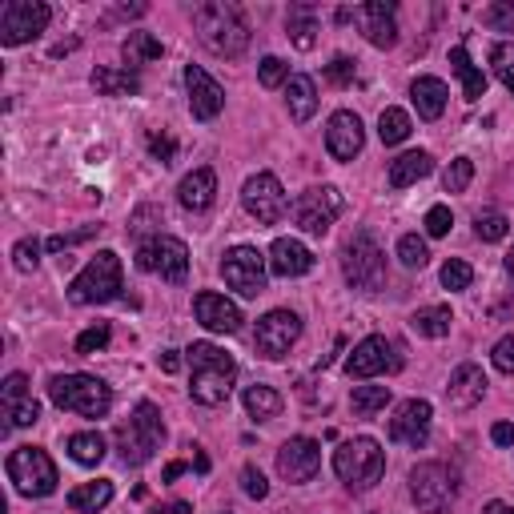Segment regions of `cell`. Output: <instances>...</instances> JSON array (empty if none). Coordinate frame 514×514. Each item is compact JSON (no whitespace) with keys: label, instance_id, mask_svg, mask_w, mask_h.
<instances>
[{"label":"cell","instance_id":"cell-1","mask_svg":"<svg viewBox=\"0 0 514 514\" xmlns=\"http://www.w3.org/2000/svg\"><path fill=\"white\" fill-rule=\"evenodd\" d=\"M185 362H189V398L197 406H221L237 382V362L213 342H193L185 350Z\"/></svg>","mask_w":514,"mask_h":514},{"label":"cell","instance_id":"cell-2","mask_svg":"<svg viewBox=\"0 0 514 514\" xmlns=\"http://www.w3.org/2000/svg\"><path fill=\"white\" fill-rule=\"evenodd\" d=\"M193 29L201 33L205 49L225 57V61H237L249 49V25H245L241 9L229 5V0H205V5H197L193 9Z\"/></svg>","mask_w":514,"mask_h":514},{"label":"cell","instance_id":"cell-3","mask_svg":"<svg viewBox=\"0 0 514 514\" xmlns=\"http://www.w3.org/2000/svg\"><path fill=\"white\" fill-rule=\"evenodd\" d=\"M117 450H121V462L125 466H145L157 450H161V438H165V422H161V410L153 402H137L133 418L117 426Z\"/></svg>","mask_w":514,"mask_h":514},{"label":"cell","instance_id":"cell-4","mask_svg":"<svg viewBox=\"0 0 514 514\" xmlns=\"http://www.w3.org/2000/svg\"><path fill=\"white\" fill-rule=\"evenodd\" d=\"M49 398L61 410H73L81 418H105L113 410V390L93 374H57L49 382Z\"/></svg>","mask_w":514,"mask_h":514},{"label":"cell","instance_id":"cell-5","mask_svg":"<svg viewBox=\"0 0 514 514\" xmlns=\"http://www.w3.org/2000/svg\"><path fill=\"white\" fill-rule=\"evenodd\" d=\"M121 290H125L121 257L113 249H101L93 262L69 282V302H77V306H105V302H117Z\"/></svg>","mask_w":514,"mask_h":514},{"label":"cell","instance_id":"cell-6","mask_svg":"<svg viewBox=\"0 0 514 514\" xmlns=\"http://www.w3.org/2000/svg\"><path fill=\"white\" fill-rule=\"evenodd\" d=\"M342 274L354 290H366V294L386 286V253H382V245L374 241L370 229H358L342 245Z\"/></svg>","mask_w":514,"mask_h":514},{"label":"cell","instance_id":"cell-7","mask_svg":"<svg viewBox=\"0 0 514 514\" xmlns=\"http://www.w3.org/2000/svg\"><path fill=\"white\" fill-rule=\"evenodd\" d=\"M386 470V454L374 438H350L334 450V474L350 490H370Z\"/></svg>","mask_w":514,"mask_h":514},{"label":"cell","instance_id":"cell-8","mask_svg":"<svg viewBox=\"0 0 514 514\" xmlns=\"http://www.w3.org/2000/svg\"><path fill=\"white\" fill-rule=\"evenodd\" d=\"M5 470H9V482L21 490V494H29V498H45V494H53L57 490V466H53V458H49V450H41V446H17L13 454H9V462H5Z\"/></svg>","mask_w":514,"mask_h":514},{"label":"cell","instance_id":"cell-9","mask_svg":"<svg viewBox=\"0 0 514 514\" xmlns=\"http://www.w3.org/2000/svg\"><path fill=\"white\" fill-rule=\"evenodd\" d=\"M137 270L157 274V278L169 282V286H181V282L189 278V245H185L181 237L157 233L153 241H141V249H137Z\"/></svg>","mask_w":514,"mask_h":514},{"label":"cell","instance_id":"cell-10","mask_svg":"<svg viewBox=\"0 0 514 514\" xmlns=\"http://www.w3.org/2000/svg\"><path fill=\"white\" fill-rule=\"evenodd\" d=\"M410 498L418 502L422 514H446L450 502L458 498V478L442 462H418L410 470Z\"/></svg>","mask_w":514,"mask_h":514},{"label":"cell","instance_id":"cell-11","mask_svg":"<svg viewBox=\"0 0 514 514\" xmlns=\"http://www.w3.org/2000/svg\"><path fill=\"white\" fill-rule=\"evenodd\" d=\"M266 274H270V262L253 245H233L221 257V278L241 298H257V294H262L266 290Z\"/></svg>","mask_w":514,"mask_h":514},{"label":"cell","instance_id":"cell-12","mask_svg":"<svg viewBox=\"0 0 514 514\" xmlns=\"http://www.w3.org/2000/svg\"><path fill=\"white\" fill-rule=\"evenodd\" d=\"M53 21V9L41 5V0H9L5 9H0V45H25L33 37H41Z\"/></svg>","mask_w":514,"mask_h":514},{"label":"cell","instance_id":"cell-13","mask_svg":"<svg viewBox=\"0 0 514 514\" xmlns=\"http://www.w3.org/2000/svg\"><path fill=\"white\" fill-rule=\"evenodd\" d=\"M342 205H346V201H342V193H338L334 185H314V189H306V193L294 201V221H298L302 233L322 237V233H330V225L338 221Z\"/></svg>","mask_w":514,"mask_h":514},{"label":"cell","instance_id":"cell-14","mask_svg":"<svg viewBox=\"0 0 514 514\" xmlns=\"http://www.w3.org/2000/svg\"><path fill=\"white\" fill-rule=\"evenodd\" d=\"M241 205H245V213H249L253 221H262V225H278V221L286 217V209H290L286 189H282V181H278L274 173L249 177L245 189H241Z\"/></svg>","mask_w":514,"mask_h":514},{"label":"cell","instance_id":"cell-15","mask_svg":"<svg viewBox=\"0 0 514 514\" xmlns=\"http://www.w3.org/2000/svg\"><path fill=\"white\" fill-rule=\"evenodd\" d=\"M402 370V350L390 342V338H382V334H370V338H362L358 346H354V354L346 358V374L350 378H374V374H398Z\"/></svg>","mask_w":514,"mask_h":514},{"label":"cell","instance_id":"cell-16","mask_svg":"<svg viewBox=\"0 0 514 514\" xmlns=\"http://www.w3.org/2000/svg\"><path fill=\"white\" fill-rule=\"evenodd\" d=\"M302 338V318L294 310H270L262 322H257V334H253V346L262 358L278 362L290 354V346Z\"/></svg>","mask_w":514,"mask_h":514},{"label":"cell","instance_id":"cell-17","mask_svg":"<svg viewBox=\"0 0 514 514\" xmlns=\"http://www.w3.org/2000/svg\"><path fill=\"white\" fill-rule=\"evenodd\" d=\"M430 418H434L430 402L410 398V402H402L398 414L390 418V438L402 442V446H410V450H422V446L430 442Z\"/></svg>","mask_w":514,"mask_h":514},{"label":"cell","instance_id":"cell-18","mask_svg":"<svg viewBox=\"0 0 514 514\" xmlns=\"http://www.w3.org/2000/svg\"><path fill=\"white\" fill-rule=\"evenodd\" d=\"M0 406H5V418H9L5 426H9V430L41 422V402L33 398L25 374H9V378H5V390H0Z\"/></svg>","mask_w":514,"mask_h":514},{"label":"cell","instance_id":"cell-19","mask_svg":"<svg viewBox=\"0 0 514 514\" xmlns=\"http://www.w3.org/2000/svg\"><path fill=\"white\" fill-rule=\"evenodd\" d=\"M362 145H366V129H362L358 113L338 109L330 117V125H326V149H330V157L334 161H354L362 153Z\"/></svg>","mask_w":514,"mask_h":514},{"label":"cell","instance_id":"cell-20","mask_svg":"<svg viewBox=\"0 0 514 514\" xmlns=\"http://www.w3.org/2000/svg\"><path fill=\"white\" fill-rule=\"evenodd\" d=\"M322 466V446L314 438H290L282 450H278V474L286 482H310Z\"/></svg>","mask_w":514,"mask_h":514},{"label":"cell","instance_id":"cell-21","mask_svg":"<svg viewBox=\"0 0 514 514\" xmlns=\"http://www.w3.org/2000/svg\"><path fill=\"white\" fill-rule=\"evenodd\" d=\"M185 89H189V109L197 121H213L225 109V89L201 65H185Z\"/></svg>","mask_w":514,"mask_h":514},{"label":"cell","instance_id":"cell-22","mask_svg":"<svg viewBox=\"0 0 514 514\" xmlns=\"http://www.w3.org/2000/svg\"><path fill=\"white\" fill-rule=\"evenodd\" d=\"M354 21L362 25V33H366V41L374 49H394L398 45V21H394L390 0H370V5H362L354 13Z\"/></svg>","mask_w":514,"mask_h":514},{"label":"cell","instance_id":"cell-23","mask_svg":"<svg viewBox=\"0 0 514 514\" xmlns=\"http://www.w3.org/2000/svg\"><path fill=\"white\" fill-rule=\"evenodd\" d=\"M193 314H197V322H201L209 334H237V330H241V310H237L225 294H213V290L197 294V298H193Z\"/></svg>","mask_w":514,"mask_h":514},{"label":"cell","instance_id":"cell-24","mask_svg":"<svg viewBox=\"0 0 514 514\" xmlns=\"http://www.w3.org/2000/svg\"><path fill=\"white\" fill-rule=\"evenodd\" d=\"M314 270V253L298 237H278L270 245V274L274 278H302Z\"/></svg>","mask_w":514,"mask_h":514},{"label":"cell","instance_id":"cell-25","mask_svg":"<svg viewBox=\"0 0 514 514\" xmlns=\"http://www.w3.org/2000/svg\"><path fill=\"white\" fill-rule=\"evenodd\" d=\"M446 398H450L454 410H474V406L486 398V374H482L474 362H462V366L450 374Z\"/></svg>","mask_w":514,"mask_h":514},{"label":"cell","instance_id":"cell-26","mask_svg":"<svg viewBox=\"0 0 514 514\" xmlns=\"http://www.w3.org/2000/svg\"><path fill=\"white\" fill-rule=\"evenodd\" d=\"M213 193H217V173H213L209 165L193 169V173H189V177L177 185V201H181L189 213L209 209V205H213Z\"/></svg>","mask_w":514,"mask_h":514},{"label":"cell","instance_id":"cell-27","mask_svg":"<svg viewBox=\"0 0 514 514\" xmlns=\"http://www.w3.org/2000/svg\"><path fill=\"white\" fill-rule=\"evenodd\" d=\"M446 97L450 93H446V85L438 77H418L410 85V101H414V109H418L422 121H438L446 113Z\"/></svg>","mask_w":514,"mask_h":514},{"label":"cell","instance_id":"cell-28","mask_svg":"<svg viewBox=\"0 0 514 514\" xmlns=\"http://www.w3.org/2000/svg\"><path fill=\"white\" fill-rule=\"evenodd\" d=\"M286 109H290L294 121H310L318 113V85H314V77L294 73L286 81Z\"/></svg>","mask_w":514,"mask_h":514},{"label":"cell","instance_id":"cell-29","mask_svg":"<svg viewBox=\"0 0 514 514\" xmlns=\"http://www.w3.org/2000/svg\"><path fill=\"white\" fill-rule=\"evenodd\" d=\"M286 33H290V41H294L302 53H310V49L318 45V9H314V5H290V13H286Z\"/></svg>","mask_w":514,"mask_h":514},{"label":"cell","instance_id":"cell-30","mask_svg":"<svg viewBox=\"0 0 514 514\" xmlns=\"http://www.w3.org/2000/svg\"><path fill=\"white\" fill-rule=\"evenodd\" d=\"M89 85H93L101 97H137V93H141V77L129 73V69H93Z\"/></svg>","mask_w":514,"mask_h":514},{"label":"cell","instance_id":"cell-31","mask_svg":"<svg viewBox=\"0 0 514 514\" xmlns=\"http://www.w3.org/2000/svg\"><path fill=\"white\" fill-rule=\"evenodd\" d=\"M430 169H434V157L422 153V149H410V153H402L398 161H390V185H394V189H406V185L430 177Z\"/></svg>","mask_w":514,"mask_h":514},{"label":"cell","instance_id":"cell-32","mask_svg":"<svg viewBox=\"0 0 514 514\" xmlns=\"http://www.w3.org/2000/svg\"><path fill=\"white\" fill-rule=\"evenodd\" d=\"M450 65H454V73H458V81H462V97H466V101L486 97V77H482V69L470 61L466 45H454V49H450Z\"/></svg>","mask_w":514,"mask_h":514},{"label":"cell","instance_id":"cell-33","mask_svg":"<svg viewBox=\"0 0 514 514\" xmlns=\"http://www.w3.org/2000/svg\"><path fill=\"white\" fill-rule=\"evenodd\" d=\"M109 502H113V482H109V478H97V482H85V486L69 490V506H73L77 514H97V510H105Z\"/></svg>","mask_w":514,"mask_h":514},{"label":"cell","instance_id":"cell-34","mask_svg":"<svg viewBox=\"0 0 514 514\" xmlns=\"http://www.w3.org/2000/svg\"><path fill=\"white\" fill-rule=\"evenodd\" d=\"M161 53H165V49H161V41H157L153 33H129L125 45H121V57H125L129 73L141 69V65H149V61H157Z\"/></svg>","mask_w":514,"mask_h":514},{"label":"cell","instance_id":"cell-35","mask_svg":"<svg viewBox=\"0 0 514 514\" xmlns=\"http://www.w3.org/2000/svg\"><path fill=\"white\" fill-rule=\"evenodd\" d=\"M245 410H249V418H257V422H270V418H278L282 414V394L278 390H270V386H249L245 390Z\"/></svg>","mask_w":514,"mask_h":514},{"label":"cell","instance_id":"cell-36","mask_svg":"<svg viewBox=\"0 0 514 514\" xmlns=\"http://www.w3.org/2000/svg\"><path fill=\"white\" fill-rule=\"evenodd\" d=\"M450 322H454L450 306H426V310H418V314L410 318V330H414L418 338H446V334H450Z\"/></svg>","mask_w":514,"mask_h":514},{"label":"cell","instance_id":"cell-37","mask_svg":"<svg viewBox=\"0 0 514 514\" xmlns=\"http://www.w3.org/2000/svg\"><path fill=\"white\" fill-rule=\"evenodd\" d=\"M69 458L81 462V466H97L105 458V438L97 430H81L69 438Z\"/></svg>","mask_w":514,"mask_h":514},{"label":"cell","instance_id":"cell-38","mask_svg":"<svg viewBox=\"0 0 514 514\" xmlns=\"http://www.w3.org/2000/svg\"><path fill=\"white\" fill-rule=\"evenodd\" d=\"M410 133H414L410 113H402V109H386V113L378 117V137H382V145H402Z\"/></svg>","mask_w":514,"mask_h":514},{"label":"cell","instance_id":"cell-39","mask_svg":"<svg viewBox=\"0 0 514 514\" xmlns=\"http://www.w3.org/2000/svg\"><path fill=\"white\" fill-rule=\"evenodd\" d=\"M386 402H390V386H354V398H350L358 418H374L378 410H386Z\"/></svg>","mask_w":514,"mask_h":514},{"label":"cell","instance_id":"cell-40","mask_svg":"<svg viewBox=\"0 0 514 514\" xmlns=\"http://www.w3.org/2000/svg\"><path fill=\"white\" fill-rule=\"evenodd\" d=\"M482 25L494 33H514V0H494V5H486Z\"/></svg>","mask_w":514,"mask_h":514},{"label":"cell","instance_id":"cell-41","mask_svg":"<svg viewBox=\"0 0 514 514\" xmlns=\"http://www.w3.org/2000/svg\"><path fill=\"white\" fill-rule=\"evenodd\" d=\"M490 65H494V77L514 93V41H502L490 49Z\"/></svg>","mask_w":514,"mask_h":514},{"label":"cell","instance_id":"cell-42","mask_svg":"<svg viewBox=\"0 0 514 514\" xmlns=\"http://www.w3.org/2000/svg\"><path fill=\"white\" fill-rule=\"evenodd\" d=\"M398 257H402L406 270H422V266L430 262V249H426V241H422L418 233H406V237L398 241Z\"/></svg>","mask_w":514,"mask_h":514},{"label":"cell","instance_id":"cell-43","mask_svg":"<svg viewBox=\"0 0 514 514\" xmlns=\"http://www.w3.org/2000/svg\"><path fill=\"white\" fill-rule=\"evenodd\" d=\"M470 181H474V161H470V157H454L450 169L442 173V189H446V193H462Z\"/></svg>","mask_w":514,"mask_h":514},{"label":"cell","instance_id":"cell-44","mask_svg":"<svg viewBox=\"0 0 514 514\" xmlns=\"http://www.w3.org/2000/svg\"><path fill=\"white\" fill-rule=\"evenodd\" d=\"M474 233H478V241H502L506 233H510V221H506V213H478L474 217Z\"/></svg>","mask_w":514,"mask_h":514},{"label":"cell","instance_id":"cell-45","mask_svg":"<svg viewBox=\"0 0 514 514\" xmlns=\"http://www.w3.org/2000/svg\"><path fill=\"white\" fill-rule=\"evenodd\" d=\"M13 266H17L21 274H33V270L41 266V241H37V237H25V241L13 245Z\"/></svg>","mask_w":514,"mask_h":514},{"label":"cell","instance_id":"cell-46","mask_svg":"<svg viewBox=\"0 0 514 514\" xmlns=\"http://www.w3.org/2000/svg\"><path fill=\"white\" fill-rule=\"evenodd\" d=\"M470 282H474V270L466 262H458V257H450V262L442 266V286L446 290H470Z\"/></svg>","mask_w":514,"mask_h":514},{"label":"cell","instance_id":"cell-47","mask_svg":"<svg viewBox=\"0 0 514 514\" xmlns=\"http://www.w3.org/2000/svg\"><path fill=\"white\" fill-rule=\"evenodd\" d=\"M109 338H113L109 322H97V326H89V330L77 338V354H97V350H105V346H109Z\"/></svg>","mask_w":514,"mask_h":514},{"label":"cell","instance_id":"cell-48","mask_svg":"<svg viewBox=\"0 0 514 514\" xmlns=\"http://www.w3.org/2000/svg\"><path fill=\"white\" fill-rule=\"evenodd\" d=\"M257 77H262V85H266V89H278V85H286L294 73H290V65H286L282 57H266V61H262V69H257Z\"/></svg>","mask_w":514,"mask_h":514},{"label":"cell","instance_id":"cell-49","mask_svg":"<svg viewBox=\"0 0 514 514\" xmlns=\"http://www.w3.org/2000/svg\"><path fill=\"white\" fill-rule=\"evenodd\" d=\"M354 77H358V65H354L350 57H334V61L326 65V81H330V85H338V89L354 85Z\"/></svg>","mask_w":514,"mask_h":514},{"label":"cell","instance_id":"cell-50","mask_svg":"<svg viewBox=\"0 0 514 514\" xmlns=\"http://www.w3.org/2000/svg\"><path fill=\"white\" fill-rule=\"evenodd\" d=\"M450 225H454L450 205H434V209L426 213V233H430V237H446V233H450Z\"/></svg>","mask_w":514,"mask_h":514},{"label":"cell","instance_id":"cell-51","mask_svg":"<svg viewBox=\"0 0 514 514\" xmlns=\"http://www.w3.org/2000/svg\"><path fill=\"white\" fill-rule=\"evenodd\" d=\"M93 233H101V225H85V229H77V233H57V237H49V241H45V249L61 253V249L81 245V241H85V237H93Z\"/></svg>","mask_w":514,"mask_h":514},{"label":"cell","instance_id":"cell-52","mask_svg":"<svg viewBox=\"0 0 514 514\" xmlns=\"http://www.w3.org/2000/svg\"><path fill=\"white\" fill-rule=\"evenodd\" d=\"M241 490H245L249 498H266V494H270V482H266V474L257 470V466H245V470H241Z\"/></svg>","mask_w":514,"mask_h":514},{"label":"cell","instance_id":"cell-53","mask_svg":"<svg viewBox=\"0 0 514 514\" xmlns=\"http://www.w3.org/2000/svg\"><path fill=\"white\" fill-rule=\"evenodd\" d=\"M490 362H494V370H502V374H514V334H506L494 350H490Z\"/></svg>","mask_w":514,"mask_h":514},{"label":"cell","instance_id":"cell-54","mask_svg":"<svg viewBox=\"0 0 514 514\" xmlns=\"http://www.w3.org/2000/svg\"><path fill=\"white\" fill-rule=\"evenodd\" d=\"M149 153H153L161 165H173V157H177V141H173L169 133H153V137H149Z\"/></svg>","mask_w":514,"mask_h":514},{"label":"cell","instance_id":"cell-55","mask_svg":"<svg viewBox=\"0 0 514 514\" xmlns=\"http://www.w3.org/2000/svg\"><path fill=\"white\" fill-rule=\"evenodd\" d=\"M490 438H494V446H514V426L510 422H494Z\"/></svg>","mask_w":514,"mask_h":514},{"label":"cell","instance_id":"cell-56","mask_svg":"<svg viewBox=\"0 0 514 514\" xmlns=\"http://www.w3.org/2000/svg\"><path fill=\"white\" fill-rule=\"evenodd\" d=\"M157 366H161L165 374H177V370H181V354H177V350H161V358H157Z\"/></svg>","mask_w":514,"mask_h":514},{"label":"cell","instance_id":"cell-57","mask_svg":"<svg viewBox=\"0 0 514 514\" xmlns=\"http://www.w3.org/2000/svg\"><path fill=\"white\" fill-rule=\"evenodd\" d=\"M157 514H193V506L189 502H165V506H157Z\"/></svg>","mask_w":514,"mask_h":514},{"label":"cell","instance_id":"cell-58","mask_svg":"<svg viewBox=\"0 0 514 514\" xmlns=\"http://www.w3.org/2000/svg\"><path fill=\"white\" fill-rule=\"evenodd\" d=\"M185 470H189L185 462H169V466H165V474H161V482H173V478H181Z\"/></svg>","mask_w":514,"mask_h":514},{"label":"cell","instance_id":"cell-59","mask_svg":"<svg viewBox=\"0 0 514 514\" xmlns=\"http://www.w3.org/2000/svg\"><path fill=\"white\" fill-rule=\"evenodd\" d=\"M482 514H514V506H510V502H498V498H494V502H486V506H482Z\"/></svg>","mask_w":514,"mask_h":514},{"label":"cell","instance_id":"cell-60","mask_svg":"<svg viewBox=\"0 0 514 514\" xmlns=\"http://www.w3.org/2000/svg\"><path fill=\"white\" fill-rule=\"evenodd\" d=\"M193 466H197V474H209V458H205V454H197Z\"/></svg>","mask_w":514,"mask_h":514},{"label":"cell","instance_id":"cell-61","mask_svg":"<svg viewBox=\"0 0 514 514\" xmlns=\"http://www.w3.org/2000/svg\"><path fill=\"white\" fill-rule=\"evenodd\" d=\"M506 270H510V278H514V249L506 253Z\"/></svg>","mask_w":514,"mask_h":514}]
</instances>
